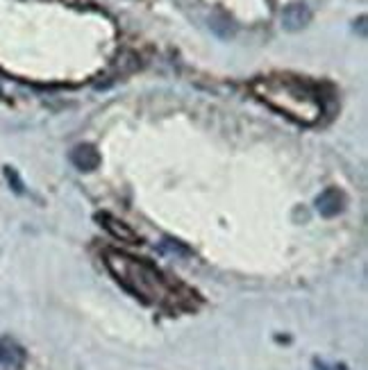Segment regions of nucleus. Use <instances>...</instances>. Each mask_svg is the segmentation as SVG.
Instances as JSON below:
<instances>
[{
  "instance_id": "1",
  "label": "nucleus",
  "mask_w": 368,
  "mask_h": 370,
  "mask_svg": "<svg viewBox=\"0 0 368 370\" xmlns=\"http://www.w3.org/2000/svg\"><path fill=\"white\" fill-rule=\"evenodd\" d=\"M250 86H253L255 96L264 100L266 105L298 123L314 125L323 114V102L316 96V91L289 75L260 77Z\"/></svg>"
},
{
  "instance_id": "2",
  "label": "nucleus",
  "mask_w": 368,
  "mask_h": 370,
  "mask_svg": "<svg viewBox=\"0 0 368 370\" xmlns=\"http://www.w3.org/2000/svg\"><path fill=\"white\" fill-rule=\"evenodd\" d=\"M105 262H107V269L114 273V278L135 295L144 298L148 302H157V304H166L175 300V293H173V289H171V284L151 264L139 262L135 257L114 253V250L107 253Z\"/></svg>"
},
{
  "instance_id": "3",
  "label": "nucleus",
  "mask_w": 368,
  "mask_h": 370,
  "mask_svg": "<svg viewBox=\"0 0 368 370\" xmlns=\"http://www.w3.org/2000/svg\"><path fill=\"white\" fill-rule=\"evenodd\" d=\"M311 21V12L304 3H291L282 10V28L287 32H298V30L307 28Z\"/></svg>"
},
{
  "instance_id": "4",
  "label": "nucleus",
  "mask_w": 368,
  "mask_h": 370,
  "mask_svg": "<svg viewBox=\"0 0 368 370\" xmlns=\"http://www.w3.org/2000/svg\"><path fill=\"white\" fill-rule=\"evenodd\" d=\"M316 209H318V214L325 218L336 216L343 209V193L339 188H325L316 198Z\"/></svg>"
},
{
  "instance_id": "5",
  "label": "nucleus",
  "mask_w": 368,
  "mask_h": 370,
  "mask_svg": "<svg viewBox=\"0 0 368 370\" xmlns=\"http://www.w3.org/2000/svg\"><path fill=\"white\" fill-rule=\"evenodd\" d=\"M0 361H3L7 368L19 370L26 364V350H23L14 338H3V341H0Z\"/></svg>"
},
{
  "instance_id": "6",
  "label": "nucleus",
  "mask_w": 368,
  "mask_h": 370,
  "mask_svg": "<svg viewBox=\"0 0 368 370\" xmlns=\"http://www.w3.org/2000/svg\"><path fill=\"white\" fill-rule=\"evenodd\" d=\"M70 162H73V166L80 168V171H93V168H98L100 155L93 146L82 144V146H75L73 150H70Z\"/></svg>"
},
{
  "instance_id": "7",
  "label": "nucleus",
  "mask_w": 368,
  "mask_h": 370,
  "mask_svg": "<svg viewBox=\"0 0 368 370\" xmlns=\"http://www.w3.org/2000/svg\"><path fill=\"white\" fill-rule=\"evenodd\" d=\"M100 220H103V225L107 227L109 232H112L116 239H121V241H128V243H139V236L130 230L125 223H119L116 218H112L109 214H103V216H98Z\"/></svg>"
},
{
  "instance_id": "8",
  "label": "nucleus",
  "mask_w": 368,
  "mask_h": 370,
  "mask_svg": "<svg viewBox=\"0 0 368 370\" xmlns=\"http://www.w3.org/2000/svg\"><path fill=\"white\" fill-rule=\"evenodd\" d=\"M5 175H7V179H10V182L14 184V188H17V191H23V184L19 182V177H17V173H14V168L7 166V168H5Z\"/></svg>"
}]
</instances>
